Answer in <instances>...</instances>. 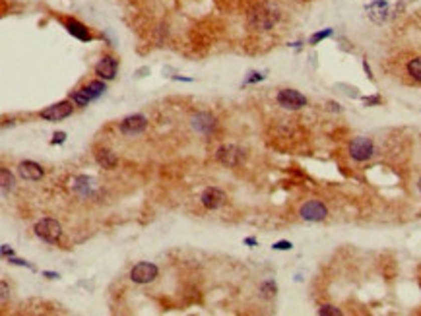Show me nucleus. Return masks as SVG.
<instances>
[{"label": "nucleus", "mask_w": 421, "mask_h": 316, "mask_svg": "<svg viewBox=\"0 0 421 316\" xmlns=\"http://www.w3.org/2000/svg\"><path fill=\"white\" fill-rule=\"evenodd\" d=\"M70 99H72V103L76 107H87V103H89V97H87L86 91H84L82 87L74 91L72 95H70Z\"/></svg>", "instance_id": "4be33fe9"}, {"label": "nucleus", "mask_w": 421, "mask_h": 316, "mask_svg": "<svg viewBox=\"0 0 421 316\" xmlns=\"http://www.w3.org/2000/svg\"><path fill=\"white\" fill-rule=\"evenodd\" d=\"M319 314L320 316H340L342 314V310H340L338 306H334V304H322L319 308Z\"/></svg>", "instance_id": "b1692460"}, {"label": "nucleus", "mask_w": 421, "mask_h": 316, "mask_svg": "<svg viewBox=\"0 0 421 316\" xmlns=\"http://www.w3.org/2000/svg\"><path fill=\"white\" fill-rule=\"evenodd\" d=\"M365 12L369 16V20H373L375 24H384L390 14V4L386 0H371L365 6Z\"/></svg>", "instance_id": "9b49d317"}, {"label": "nucleus", "mask_w": 421, "mask_h": 316, "mask_svg": "<svg viewBox=\"0 0 421 316\" xmlns=\"http://www.w3.org/2000/svg\"><path fill=\"white\" fill-rule=\"evenodd\" d=\"M276 101L279 107L290 109V111H299V109L307 107V103H309L305 95L301 91H297V89H279L276 95Z\"/></svg>", "instance_id": "20e7f679"}, {"label": "nucleus", "mask_w": 421, "mask_h": 316, "mask_svg": "<svg viewBox=\"0 0 421 316\" xmlns=\"http://www.w3.org/2000/svg\"><path fill=\"white\" fill-rule=\"evenodd\" d=\"M8 262H10V264H14V266H26V268H33L29 262H26V260H20V258H14V256H10V258H8Z\"/></svg>", "instance_id": "c85d7f7f"}, {"label": "nucleus", "mask_w": 421, "mask_h": 316, "mask_svg": "<svg viewBox=\"0 0 421 316\" xmlns=\"http://www.w3.org/2000/svg\"><path fill=\"white\" fill-rule=\"evenodd\" d=\"M264 80V76H262L260 72H250L248 74V78L245 80V86H248V84H254V82H262Z\"/></svg>", "instance_id": "a878e982"}, {"label": "nucleus", "mask_w": 421, "mask_h": 316, "mask_svg": "<svg viewBox=\"0 0 421 316\" xmlns=\"http://www.w3.org/2000/svg\"><path fill=\"white\" fill-rule=\"evenodd\" d=\"M260 291H262V295H264V297H274V295H276V291H277L276 283H274V279H268V281H264V283L260 285Z\"/></svg>", "instance_id": "5701e85b"}, {"label": "nucleus", "mask_w": 421, "mask_h": 316, "mask_svg": "<svg viewBox=\"0 0 421 316\" xmlns=\"http://www.w3.org/2000/svg\"><path fill=\"white\" fill-rule=\"evenodd\" d=\"M190 124H192V128L196 130V132H200L204 136H210V134H214L218 130V118L212 115V113L202 111V113L192 115Z\"/></svg>", "instance_id": "1a4fd4ad"}, {"label": "nucleus", "mask_w": 421, "mask_h": 316, "mask_svg": "<svg viewBox=\"0 0 421 316\" xmlns=\"http://www.w3.org/2000/svg\"><path fill=\"white\" fill-rule=\"evenodd\" d=\"M95 161L101 165L103 169H115L116 165H118V157H116L115 151H111V149H107V147H99L97 151H95Z\"/></svg>", "instance_id": "f3484780"}, {"label": "nucleus", "mask_w": 421, "mask_h": 316, "mask_svg": "<svg viewBox=\"0 0 421 316\" xmlns=\"http://www.w3.org/2000/svg\"><path fill=\"white\" fill-rule=\"evenodd\" d=\"M272 248H274V250H291L293 244H291L290 241H277V243L272 244Z\"/></svg>", "instance_id": "393cba45"}, {"label": "nucleus", "mask_w": 421, "mask_h": 316, "mask_svg": "<svg viewBox=\"0 0 421 316\" xmlns=\"http://www.w3.org/2000/svg\"><path fill=\"white\" fill-rule=\"evenodd\" d=\"M43 275H47V277H51V279H55V277H58V273H55V272H43Z\"/></svg>", "instance_id": "473e14b6"}, {"label": "nucleus", "mask_w": 421, "mask_h": 316, "mask_svg": "<svg viewBox=\"0 0 421 316\" xmlns=\"http://www.w3.org/2000/svg\"><path fill=\"white\" fill-rule=\"evenodd\" d=\"M66 142V132H57L55 136H53V140H51V144L57 145V144H64Z\"/></svg>", "instance_id": "bb28decb"}, {"label": "nucleus", "mask_w": 421, "mask_h": 316, "mask_svg": "<svg viewBox=\"0 0 421 316\" xmlns=\"http://www.w3.org/2000/svg\"><path fill=\"white\" fill-rule=\"evenodd\" d=\"M200 202H202V206L206 210H218V208H221V206L227 202V194H225L221 188L210 187L202 192Z\"/></svg>", "instance_id": "f8f14e48"}, {"label": "nucleus", "mask_w": 421, "mask_h": 316, "mask_svg": "<svg viewBox=\"0 0 421 316\" xmlns=\"http://www.w3.org/2000/svg\"><path fill=\"white\" fill-rule=\"evenodd\" d=\"M299 216L305 221L317 223V221H324L328 217V208L326 204L320 200H309L299 208Z\"/></svg>", "instance_id": "0eeeda50"}, {"label": "nucleus", "mask_w": 421, "mask_h": 316, "mask_svg": "<svg viewBox=\"0 0 421 316\" xmlns=\"http://www.w3.org/2000/svg\"><path fill=\"white\" fill-rule=\"evenodd\" d=\"M6 299V281H2V302Z\"/></svg>", "instance_id": "72a5a7b5"}, {"label": "nucleus", "mask_w": 421, "mask_h": 316, "mask_svg": "<svg viewBox=\"0 0 421 316\" xmlns=\"http://www.w3.org/2000/svg\"><path fill=\"white\" fill-rule=\"evenodd\" d=\"M116 70H118V60H116L115 57H111V55H107V57H103L97 64H95V74L101 78V80H115L116 76Z\"/></svg>", "instance_id": "ddd939ff"}, {"label": "nucleus", "mask_w": 421, "mask_h": 316, "mask_svg": "<svg viewBox=\"0 0 421 316\" xmlns=\"http://www.w3.org/2000/svg\"><path fill=\"white\" fill-rule=\"evenodd\" d=\"M33 231H35V235H37L41 241H45V243H49V244H57V243H60V239H62V227H60V223H58L57 219H53V217H43V219H39V221L35 223Z\"/></svg>", "instance_id": "7ed1b4c3"}, {"label": "nucleus", "mask_w": 421, "mask_h": 316, "mask_svg": "<svg viewBox=\"0 0 421 316\" xmlns=\"http://www.w3.org/2000/svg\"><path fill=\"white\" fill-rule=\"evenodd\" d=\"M363 103L367 107H369V105H380L382 99H380V95H373V97H363Z\"/></svg>", "instance_id": "cd10ccee"}, {"label": "nucleus", "mask_w": 421, "mask_h": 316, "mask_svg": "<svg viewBox=\"0 0 421 316\" xmlns=\"http://www.w3.org/2000/svg\"><path fill=\"white\" fill-rule=\"evenodd\" d=\"M348 151H349V157L353 159V161H357V163H365V161H369V159L375 157L377 147H375V142H373L371 138L357 136V138H353V140L349 142Z\"/></svg>", "instance_id": "f03ea898"}, {"label": "nucleus", "mask_w": 421, "mask_h": 316, "mask_svg": "<svg viewBox=\"0 0 421 316\" xmlns=\"http://www.w3.org/2000/svg\"><path fill=\"white\" fill-rule=\"evenodd\" d=\"M334 35V29L332 28H326V29H320V31H317V33H313L311 37H309V43L313 45H319L320 41H324V39H328V37H332Z\"/></svg>", "instance_id": "412c9836"}, {"label": "nucleus", "mask_w": 421, "mask_h": 316, "mask_svg": "<svg viewBox=\"0 0 421 316\" xmlns=\"http://www.w3.org/2000/svg\"><path fill=\"white\" fill-rule=\"evenodd\" d=\"M72 190L78 192L80 196H84V198H89L93 194V190H95V181L91 177L80 175V177H76L72 181Z\"/></svg>", "instance_id": "dca6fc26"}, {"label": "nucleus", "mask_w": 421, "mask_h": 316, "mask_svg": "<svg viewBox=\"0 0 421 316\" xmlns=\"http://www.w3.org/2000/svg\"><path fill=\"white\" fill-rule=\"evenodd\" d=\"M363 68H365V72H367V76L373 80V72H371V68H369V64H367V60H363Z\"/></svg>", "instance_id": "7c9ffc66"}, {"label": "nucleus", "mask_w": 421, "mask_h": 316, "mask_svg": "<svg viewBox=\"0 0 421 316\" xmlns=\"http://www.w3.org/2000/svg\"><path fill=\"white\" fill-rule=\"evenodd\" d=\"M18 175L24 179V181H39L41 177L45 175L43 167L31 159H26L18 165Z\"/></svg>", "instance_id": "4468645a"}, {"label": "nucleus", "mask_w": 421, "mask_h": 316, "mask_svg": "<svg viewBox=\"0 0 421 316\" xmlns=\"http://www.w3.org/2000/svg\"><path fill=\"white\" fill-rule=\"evenodd\" d=\"M0 250H2V256H6V258H10V256H14V250L8 246V244H2L0 246Z\"/></svg>", "instance_id": "c756f323"}, {"label": "nucleus", "mask_w": 421, "mask_h": 316, "mask_svg": "<svg viewBox=\"0 0 421 316\" xmlns=\"http://www.w3.org/2000/svg\"><path fill=\"white\" fill-rule=\"evenodd\" d=\"M72 111H74V103H70V101H58V103H55V105H51V107L43 109L39 115H41V118H45V120L58 122V120L68 118V116L72 115Z\"/></svg>", "instance_id": "6e6552de"}, {"label": "nucleus", "mask_w": 421, "mask_h": 316, "mask_svg": "<svg viewBox=\"0 0 421 316\" xmlns=\"http://www.w3.org/2000/svg\"><path fill=\"white\" fill-rule=\"evenodd\" d=\"M245 244H248V246H254V244H256V239H254V237H248V239H245Z\"/></svg>", "instance_id": "2f4dec72"}, {"label": "nucleus", "mask_w": 421, "mask_h": 316, "mask_svg": "<svg viewBox=\"0 0 421 316\" xmlns=\"http://www.w3.org/2000/svg\"><path fill=\"white\" fill-rule=\"evenodd\" d=\"M406 70L411 76V80H415L417 84H421V57L409 58L406 64Z\"/></svg>", "instance_id": "6ab92c4d"}, {"label": "nucleus", "mask_w": 421, "mask_h": 316, "mask_svg": "<svg viewBox=\"0 0 421 316\" xmlns=\"http://www.w3.org/2000/svg\"><path fill=\"white\" fill-rule=\"evenodd\" d=\"M118 128L124 136H138L148 128V118L144 115H130L120 120Z\"/></svg>", "instance_id": "9d476101"}, {"label": "nucleus", "mask_w": 421, "mask_h": 316, "mask_svg": "<svg viewBox=\"0 0 421 316\" xmlns=\"http://www.w3.org/2000/svg\"><path fill=\"white\" fill-rule=\"evenodd\" d=\"M216 159L225 167H239L245 161V151L233 144L219 145L216 151Z\"/></svg>", "instance_id": "423d86ee"}, {"label": "nucleus", "mask_w": 421, "mask_h": 316, "mask_svg": "<svg viewBox=\"0 0 421 316\" xmlns=\"http://www.w3.org/2000/svg\"><path fill=\"white\" fill-rule=\"evenodd\" d=\"M0 183H2V192H4V194H6L8 190H14V185H16L14 175L8 171L6 167L0 169Z\"/></svg>", "instance_id": "aec40b11"}, {"label": "nucleus", "mask_w": 421, "mask_h": 316, "mask_svg": "<svg viewBox=\"0 0 421 316\" xmlns=\"http://www.w3.org/2000/svg\"><path fill=\"white\" fill-rule=\"evenodd\" d=\"M417 188H419V192H421V177H419V181H417Z\"/></svg>", "instance_id": "f704fd0d"}, {"label": "nucleus", "mask_w": 421, "mask_h": 316, "mask_svg": "<svg viewBox=\"0 0 421 316\" xmlns=\"http://www.w3.org/2000/svg\"><path fill=\"white\" fill-rule=\"evenodd\" d=\"M282 20V12L274 2H260L248 14V28L252 31H270Z\"/></svg>", "instance_id": "f257e3e1"}, {"label": "nucleus", "mask_w": 421, "mask_h": 316, "mask_svg": "<svg viewBox=\"0 0 421 316\" xmlns=\"http://www.w3.org/2000/svg\"><path fill=\"white\" fill-rule=\"evenodd\" d=\"M64 28H66V31H68L72 37H76L78 41H91V39H93L91 33H89V29H87L82 22L74 20V18L64 20Z\"/></svg>", "instance_id": "2eb2a0df"}, {"label": "nucleus", "mask_w": 421, "mask_h": 316, "mask_svg": "<svg viewBox=\"0 0 421 316\" xmlns=\"http://www.w3.org/2000/svg\"><path fill=\"white\" fill-rule=\"evenodd\" d=\"M158 275H160V270L152 262H138V264H134V268L130 270V279L134 283H138V285L152 283Z\"/></svg>", "instance_id": "39448f33"}, {"label": "nucleus", "mask_w": 421, "mask_h": 316, "mask_svg": "<svg viewBox=\"0 0 421 316\" xmlns=\"http://www.w3.org/2000/svg\"><path fill=\"white\" fill-rule=\"evenodd\" d=\"M82 89L86 91V95L89 97V101L99 99L103 93L107 91V87H105V80H93V82H89V84L84 86Z\"/></svg>", "instance_id": "a211bd4d"}]
</instances>
